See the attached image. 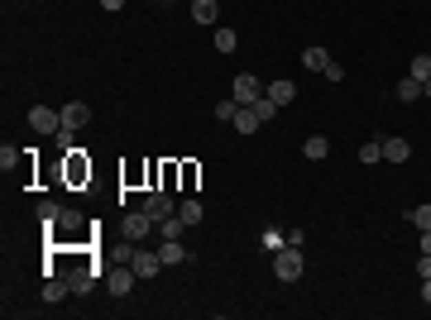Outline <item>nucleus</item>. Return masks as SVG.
I'll list each match as a JSON object with an SVG mask.
<instances>
[{
	"instance_id": "a878e982",
	"label": "nucleus",
	"mask_w": 431,
	"mask_h": 320,
	"mask_svg": "<svg viewBox=\"0 0 431 320\" xmlns=\"http://www.w3.org/2000/svg\"><path fill=\"white\" fill-rule=\"evenodd\" d=\"M408 220L417 225V234H422V229H431V206H412V211H408Z\"/></svg>"
},
{
	"instance_id": "ddd939ff",
	"label": "nucleus",
	"mask_w": 431,
	"mask_h": 320,
	"mask_svg": "<svg viewBox=\"0 0 431 320\" xmlns=\"http://www.w3.org/2000/svg\"><path fill=\"white\" fill-rule=\"evenodd\" d=\"M187 229H192V225H187L182 215H168V220H158V234H163V239H182Z\"/></svg>"
},
{
	"instance_id": "e433bc0d",
	"label": "nucleus",
	"mask_w": 431,
	"mask_h": 320,
	"mask_svg": "<svg viewBox=\"0 0 431 320\" xmlns=\"http://www.w3.org/2000/svg\"><path fill=\"white\" fill-rule=\"evenodd\" d=\"M422 96H431V77H427V82H422Z\"/></svg>"
},
{
	"instance_id": "cd10ccee",
	"label": "nucleus",
	"mask_w": 431,
	"mask_h": 320,
	"mask_svg": "<svg viewBox=\"0 0 431 320\" xmlns=\"http://www.w3.org/2000/svg\"><path fill=\"white\" fill-rule=\"evenodd\" d=\"M58 225H63V229H82V211H72V206L58 211Z\"/></svg>"
},
{
	"instance_id": "dca6fc26",
	"label": "nucleus",
	"mask_w": 431,
	"mask_h": 320,
	"mask_svg": "<svg viewBox=\"0 0 431 320\" xmlns=\"http://www.w3.org/2000/svg\"><path fill=\"white\" fill-rule=\"evenodd\" d=\"M326 62H330L326 48H307V53H302V67H307V72H326Z\"/></svg>"
},
{
	"instance_id": "39448f33",
	"label": "nucleus",
	"mask_w": 431,
	"mask_h": 320,
	"mask_svg": "<svg viewBox=\"0 0 431 320\" xmlns=\"http://www.w3.org/2000/svg\"><path fill=\"white\" fill-rule=\"evenodd\" d=\"M129 268H134L139 277H158V273H163V258H158L154 249H134V253H129Z\"/></svg>"
},
{
	"instance_id": "20e7f679",
	"label": "nucleus",
	"mask_w": 431,
	"mask_h": 320,
	"mask_svg": "<svg viewBox=\"0 0 431 320\" xmlns=\"http://www.w3.org/2000/svg\"><path fill=\"white\" fill-rule=\"evenodd\" d=\"M264 91H269V87H259V77H244V72H240V77H235V87H230V96H235L240 106H254Z\"/></svg>"
},
{
	"instance_id": "6e6552de",
	"label": "nucleus",
	"mask_w": 431,
	"mask_h": 320,
	"mask_svg": "<svg viewBox=\"0 0 431 320\" xmlns=\"http://www.w3.org/2000/svg\"><path fill=\"white\" fill-rule=\"evenodd\" d=\"M383 158H388V163H408V158H412V144L398 139V134H388V139H383Z\"/></svg>"
},
{
	"instance_id": "393cba45",
	"label": "nucleus",
	"mask_w": 431,
	"mask_h": 320,
	"mask_svg": "<svg viewBox=\"0 0 431 320\" xmlns=\"http://www.w3.org/2000/svg\"><path fill=\"white\" fill-rule=\"evenodd\" d=\"M259 244H264L269 253H278V249H288V234H283V229H264V239H259Z\"/></svg>"
},
{
	"instance_id": "72a5a7b5",
	"label": "nucleus",
	"mask_w": 431,
	"mask_h": 320,
	"mask_svg": "<svg viewBox=\"0 0 431 320\" xmlns=\"http://www.w3.org/2000/svg\"><path fill=\"white\" fill-rule=\"evenodd\" d=\"M422 301L431 306V277H422Z\"/></svg>"
},
{
	"instance_id": "5701e85b",
	"label": "nucleus",
	"mask_w": 431,
	"mask_h": 320,
	"mask_svg": "<svg viewBox=\"0 0 431 320\" xmlns=\"http://www.w3.org/2000/svg\"><path fill=\"white\" fill-rule=\"evenodd\" d=\"M408 77H417V82H427V77H431V53H417V58H412V67H408Z\"/></svg>"
},
{
	"instance_id": "9d476101",
	"label": "nucleus",
	"mask_w": 431,
	"mask_h": 320,
	"mask_svg": "<svg viewBox=\"0 0 431 320\" xmlns=\"http://www.w3.org/2000/svg\"><path fill=\"white\" fill-rule=\"evenodd\" d=\"M87 119H92V110L82 106V101H67V106H63V124H67V129H82Z\"/></svg>"
},
{
	"instance_id": "2f4dec72",
	"label": "nucleus",
	"mask_w": 431,
	"mask_h": 320,
	"mask_svg": "<svg viewBox=\"0 0 431 320\" xmlns=\"http://www.w3.org/2000/svg\"><path fill=\"white\" fill-rule=\"evenodd\" d=\"M72 134H77V129H67V124H63V129L53 134V139H58V148H67V153H72Z\"/></svg>"
},
{
	"instance_id": "b1692460",
	"label": "nucleus",
	"mask_w": 431,
	"mask_h": 320,
	"mask_svg": "<svg viewBox=\"0 0 431 320\" xmlns=\"http://www.w3.org/2000/svg\"><path fill=\"white\" fill-rule=\"evenodd\" d=\"M235 43H240V34L220 24V29H216V48H220V53H235Z\"/></svg>"
},
{
	"instance_id": "2eb2a0df",
	"label": "nucleus",
	"mask_w": 431,
	"mask_h": 320,
	"mask_svg": "<svg viewBox=\"0 0 431 320\" xmlns=\"http://www.w3.org/2000/svg\"><path fill=\"white\" fill-rule=\"evenodd\" d=\"M67 292H72V287H67V277H58V273H53V277L43 282V301H63Z\"/></svg>"
},
{
	"instance_id": "412c9836",
	"label": "nucleus",
	"mask_w": 431,
	"mask_h": 320,
	"mask_svg": "<svg viewBox=\"0 0 431 320\" xmlns=\"http://www.w3.org/2000/svg\"><path fill=\"white\" fill-rule=\"evenodd\" d=\"M240 110H244V106H240L235 96H225V101H220V106H216L211 115H216V119H225V124H235V115H240Z\"/></svg>"
},
{
	"instance_id": "473e14b6",
	"label": "nucleus",
	"mask_w": 431,
	"mask_h": 320,
	"mask_svg": "<svg viewBox=\"0 0 431 320\" xmlns=\"http://www.w3.org/2000/svg\"><path fill=\"white\" fill-rule=\"evenodd\" d=\"M417 273H422V277H431V253H422V258H417Z\"/></svg>"
},
{
	"instance_id": "a211bd4d",
	"label": "nucleus",
	"mask_w": 431,
	"mask_h": 320,
	"mask_svg": "<svg viewBox=\"0 0 431 320\" xmlns=\"http://www.w3.org/2000/svg\"><path fill=\"white\" fill-rule=\"evenodd\" d=\"M359 163H383V139H369V144H359Z\"/></svg>"
},
{
	"instance_id": "bb28decb",
	"label": "nucleus",
	"mask_w": 431,
	"mask_h": 320,
	"mask_svg": "<svg viewBox=\"0 0 431 320\" xmlns=\"http://www.w3.org/2000/svg\"><path fill=\"white\" fill-rule=\"evenodd\" d=\"M178 215H182L187 225H197V220H202V201H182V206H178Z\"/></svg>"
},
{
	"instance_id": "c756f323",
	"label": "nucleus",
	"mask_w": 431,
	"mask_h": 320,
	"mask_svg": "<svg viewBox=\"0 0 431 320\" xmlns=\"http://www.w3.org/2000/svg\"><path fill=\"white\" fill-rule=\"evenodd\" d=\"M14 163H19V148H10V144H5V148H0V168H5V172H10V168H14Z\"/></svg>"
},
{
	"instance_id": "0eeeda50",
	"label": "nucleus",
	"mask_w": 431,
	"mask_h": 320,
	"mask_svg": "<svg viewBox=\"0 0 431 320\" xmlns=\"http://www.w3.org/2000/svg\"><path fill=\"white\" fill-rule=\"evenodd\" d=\"M154 229H158V225H154V220H149V215H144V211L125 215V239H129V244H144V239H149Z\"/></svg>"
},
{
	"instance_id": "c9c22d12",
	"label": "nucleus",
	"mask_w": 431,
	"mask_h": 320,
	"mask_svg": "<svg viewBox=\"0 0 431 320\" xmlns=\"http://www.w3.org/2000/svg\"><path fill=\"white\" fill-rule=\"evenodd\" d=\"M101 5H106V10H120V5H125V0H101Z\"/></svg>"
},
{
	"instance_id": "f257e3e1",
	"label": "nucleus",
	"mask_w": 431,
	"mask_h": 320,
	"mask_svg": "<svg viewBox=\"0 0 431 320\" xmlns=\"http://www.w3.org/2000/svg\"><path fill=\"white\" fill-rule=\"evenodd\" d=\"M302 268H307V263H302V249H297V244H288V249L273 253V273H278V282H297Z\"/></svg>"
},
{
	"instance_id": "f03ea898",
	"label": "nucleus",
	"mask_w": 431,
	"mask_h": 320,
	"mask_svg": "<svg viewBox=\"0 0 431 320\" xmlns=\"http://www.w3.org/2000/svg\"><path fill=\"white\" fill-rule=\"evenodd\" d=\"M134 282H139V273H134L125 258H120L115 268H106V292H110V297H129V292H134Z\"/></svg>"
},
{
	"instance_id": "423d86ee",
	"label": "nucleus",
	"mask_w": 431,
	"mask_h": 320,
	"mask_svg": "<svg viewBox=\"0 0 431 320\" xmlns=\"http://www.w3.org/2000/svg\"><path fill=\"white\" fill-rule=\"evenodd\" d=\"M144 215H149V220L158 225V220L178 215V206H173V196H168V192H149V196H144Z\"/></svg>"
},
{
	"instance_id": "7c9ffc66",
	"label": "nucleus",
	"mask_w": 431,
	"mask_h": 320,
	"mask_svg": "<svg viewBox=\"0 0 431 320\" xmlns=\"http://www.w3.org/2000/svg\"><path fill=\"white\" fill-rule=\"evenodd\" d=\"M326 82H345V67H340V62H335V58H330V62H326V72H322Z\"/></svg>"
},
{
	"instance_id": "aec40b11",
	"label": "nucleus",
	"mask_w": 431,
	"mask_h": 320,
	"mask_svg": "<svg viewBox=\"0 0 431 320\" xmlns=\"http://www.w3.org/2000/svg\"><path fill=\"white\" fill-rule=\"evenodd\" d=\"M417 96H422V82H417V77H403V82H398V101L408 106V101H417Z\"/></svg>"
},
{
	"instance_id": "1a4fd4ad",
	"label": "nucleus",
	"mask_w": 431,
	"mask_h": 320,
	"mask_svg": "<svg viewBox=\"0 0 431 320\" xmlns=\"http://www.w3.org/2000/svg\"><path fill=\"white\" fill-rule=\"evenodd\" d=\"M269 96H273L278 106H293V101H297V82H288V77H278V82H269Z\"/></svg>"
},
{
	"instance_id": "f8f14e48",
	"label": "nucleus",
	"mask_w": 431,
	"mask_h": 320,
	"mask_svg": "<svg viewBox=\"0 0 431 320\" xmlns=\"http://www.w3.org/2000/svg\"><path fill=\"white\" fill-rule=\"evenodd\" d=\"M192 19H197V24H216V19H220V5H216V0H192Z\"/></svg>"
},
{
	"instance_id": "4468645a",
	"label": "nucleus",
	"mask_w": 431,
	"mask_h": 320,
	"mask_svg": "<svg viewBox=\"0 0 431 320\" xmlns=\"http://www.w3.org/2000/svg\"><path fill=\"white\" fill-rule=\"evenodd\" d=\"M158 258H163V268H173V263H182V258H187V249H182V239H163V249H158Z\"/></svg>"
},
{
	"instance_id": "c85d7f7f",
	"label": "nucleus",
	"mask_w": 431,
	"mask_h": 320,
	"mask_svg": "<svg viewBox=\"0 0 431 320\" xmlns=\"http://www.w3.org/2000/svg\"><path fill=\"white\" fill-rule=\"evenodd\" d=\"M39 220L53 229V225H58V206H53V201H39Z\"/></svg>"
},
{
	"instance_id": "f3484780",
	"label": "nucleus",
	"mask_w": 431,
	"mask_h": 320,
	"mask_svg": "<svg viewBox=\"0 0 431 320\" xmlns=\"http://www.w3.org/2000/svg\"><path fill=\"white\" fill-rule=\"evenodd\" d=\"M254 115H259V119H264V124H269V119H278V101H273V96H269V91H264V96H259V101H254Z\"/></svg>"
},
{
	"instance_id": "4be33fe9",
	"label": "nucleus",
	"mask_w": 431,
	"mask_h": 320,
	"mask_svg": "<svg viewBox=\"0 0 431 320\" xmlns=\"http://www.w3.org/2000/svg\"><path fill=\"white\" fill-rule=\"evenodd\" d=\"M259 124H264V119H259V115H254V110H249V106H244V110H240V115H235V129H240V134H254Z\"/></svg>"
},
{
	"instance_id": "6ab92c4d",
	"label": "nucleus",
	"mask_w": 431,
	"mask_h": 320,
	"mask_svg": "<svg viewBox=\"0 0 431 320\" xmlns=\"http://www.w3.org/2000/svg\"><path fill=\"white\" fill-rule=\"evenodd\" d=\"M92 277H96L92 268H72V273H67V287H72V292H92Z\"/></svg>"
},
{
	"instance_id": "9b49d317",
	"label": "nucleus",
	"mask_w": 431,
	"mask_h": 320,
	"mask_svg": "<svg viewBox=\"0 0 431 320\" xmlns=\"http://www.w3.org/2000/svg\"><path fill=\"white\" fill-rule=\"evenodd\" d=\"M326 153H330V139H326V134H312V139L302 144V158H312V163H322Z\"/></svg>"
},
{
	"instance_id": "7ed1b4c3",
	"label": "nucleus",
	"mask_w": 431,
	"mask_h": 320,
	"mask_svg": "<svg viewBox=\"0 0 431 320\" xmlns=\"http://www.w3.org/2000/svg\"><path fill=\"white\" fill-rule=\"evenodd\" d=\"M29 129H34V134H58V129H63V110L34 106L29 110Z\"/></svg>"
},
{
	"instance_id": "4c0bfd02",
	"label": "nucleus",
	"mask_w": 431,
	"mask_h": 320,
	"mask_svg": "<svg viewBox=\"0 0 431 320\" xmlns=\"http://www.w3.org/2000/svg\"><path fill=\"white\" fill-rule=\"evenodd\" d=\"M158 5H168V0H158Z\"/></svg>"
},
{
	"instance_id": "f704fd0d",
	"label": "nucleus",
	"mask_w": 431,
	"mask_h": 320,
	"mask_svg": "<svg viewBox=\"0 0 431 320\" xmlns=\"http://www.w3.org/2000/svg\"><path fill=\"white\" fill-rule=\"evenodd\" d=\"M422 253H431V229H422Z\"/></svg>"
}]
</instances>
